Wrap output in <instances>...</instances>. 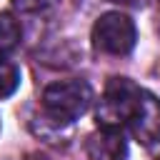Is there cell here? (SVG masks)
I'll use <instances>...</instances> for the list:
<instances>
[{
    "label": "cell",
    "mask_w": 160,
    "mask_h": 160,
    "mask_svg": "<svg viewBox=\"0 0 160 160\" xmlns=\"http://www.w3.org/2000/svg\"><path fill=\"white\" fill-rule=\"evenodd\" d=\"M140 95L142 88H138L130 78H110L95 110L98 125L110 130H120L122 125H128L140 102Z\"/></svg>",
    "instance_id": "1"
},
{
    "label": "cell",
    "mask_w": 160,
    "mask_h": 160,
    "mask_svg": "<svg viewBox=\"0 0 160 160\" xmlns=\"http://www.w3.org/2000/svg\"><path fill=\"white\" fill-rule=\"evenodd\" d=\"M90 102H92V90L85 80H60L48 85L42 92L45 112L60 125L78 120L90 108Z\"/></svg>",
    "instance_id": "2"
},
{
    "label": "cell",
    "mask_w": 160,
    "mask_h": 160,
    "mask_svg": "<svg viewBox=\"0 0 160 160\" xmlns=\"http://www.w3.org/2000/svg\"><path fill=\"white\" fill-rule=\"evenodd\" d=\"M135 22L122 12H105L92 25V45L108 55H128L135 48Z\"/></svg>",
    "instance_id": "3"
},
{
    "label": "cell",
    "mask_w": 160,
    "mask_h": 160,
    "mask_svg": "<svg viewBox=\"0 0 160 160\" xmlns=\"http://www.w3.org/2000/svg\"><path fill=\"white\" fill-rule=\"evenodd\" d=\"M128 125H130L138 142H142V145L160 142V98L142 90L140 102H138V108H135Z\"/></svg>",
    "instance_id": "4"
},
{
    "label": "cell",
    "mask_w": 160,
    "mask_h": 160,
    "mask_svg": "<svg viewBox=\"0 0 160 160\" xmlns=\"http://www.w3.org/2000/svg\"><path fill=\"white\" fill-rule=\"evenodd\" d=\"M88 160H128V142L120 130L102 128L88 138Z\"/></svg>",
    "instance_id": "5"
},
{
    "label": "cell",
    "mask_w": 160,
    "mask_h": 160,
    "mask_svg": "<svg viewBox=\"0 0 160 160\" xmlns=\"http://www.w3.org/2000/svg\"><path fill=\"white\" fill-rule=\"evenodd\" d=\"M22 40L20 22L10 12H0V52H12Z\"/></svg>",
    "instance_id": "6"
},
{
    "label": "cell",
    "mask_w": 160,
    "mask_h": 160,
    "mask_svg": "<svg viewBox=\"0 0 160 160\" xmlns=\"http://www.w3.org/2000/svg\"><path fill=\"white\" fill-rule=\"evenodd\" d=\"M20 85V70L12 60H8L5 55H0V98H8L18 90Z\"/></svg>",
    "instance_id": "7"
},
{
    "label": "cell",
    "mask_w": 160,
    "mask_h": 160,
    "mask_svg": "<svg viewBox=\"0 0 160 160\" xmlns=\"http://www.w3.org/2000/svg\"><path fill=\"white\" fill-rule=\"evenodd\" d=\"M58 0H12V5L20 12H42L48 8H52Z\"/></svg>",
    "instance_id": "8"
},
{
    "label": "cell",
    "mask_w": 160,
    "mask_h": 160,
    "mask_svg": "<svg viewBox=\"0 0 160 160\" xmlns=\"http://www.w3.org/2000/svg\"><path fill=\"white\" fill-rule=\"evenodd\" d=\"M110 2H135V0H110Z\"/></svg>",
    "instance_id": "9"
}]
</instances>
